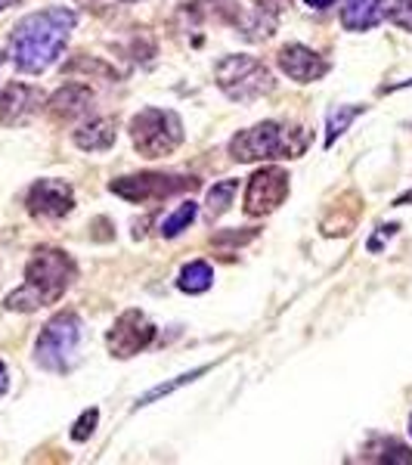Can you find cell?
Instances as JSON below:
<instances>
[{"label": "cell", "instance_id": "6da1fadb", "mask_svg": "<svg viewBox=\"0 0 412 465\" xmlns=\"http://www.w3.org/2000/svg\"><path fill=\"white\" fill-rule=\"evenodd\" d=\"M74 16L65 6H50V10L32 13L22 22H16L10 35V59L19 72L41 74L63 56L65 44L74 32Z\"/></svg>", "mask_w": 412, "mask_h": 465}, {"label": "cell", "instance_id": "7a4b0ae2", "mask_svg": "<svg viewBox=\"0 0 412 465\" xmlns=\"http://www.w3.org/2000/svg\"><path fill=\"white\" fill-rule=\"evenodd\" d=\"M74 261L59 249H37L25 267V282L6 295V311H37V307L56 304L69 292L74 280Z\"/></svg>", "mask_w": 412, "mask_h": 465}, {"label": "cell", "instance_id": "3957f363", "mask_svg": "<svg viewBox=\"0 0 412 465\" xmlns=\"http://www.w3.org/2000/svg\"><path fill=\"white\" fill-rule=\"evenodd\" d=\"M310 134L301 124H282V122H260L239 131L230 140V155L236 162H276V159H298L304 155Z\"/></svg>", "mask_w": 412, "mask_h": 465}, {"label": "cell", "instance_id": "277c9868", "mask_svg": "<svg viewBox=\"0 0 412 465\" xmlns=\"http://www.w3.org/2000/svg\"><path fill=\"white\" fill-rule=\"evenodd\" d=\"M214 78H217V87L236 103H254L260 96L273 94L276 81H273V72L267 69L260 59L254 56H223L214 69Z\"/></svg>", "mask_w": 412, "mask_h": 465}, {"label": "cell", "instance_id": "5b68a950", "mask_svg": "<svg viewBox=\"0 0 412 465\" xmlns=\"http://www.w3.org/2000/svg\"><path fill=\"white\" fill-rule=\"evenodd\" d=\"M81 335H84V326H81L78 313H72V311L56 313V317L44 326L41 339L34 344L37 366H44V370H50V372H69L74 357H78Z\"/></svg>", "mask_w": 412, "mask_h": 465}, {"label": "cell", "instance_id": "8992f818", "mask_svg": "<svg viewBox=\"0 0 412 465\" xmlns=\"http://www.w3.org/2000/svg\"><path fill=\"white\" fill-rule=\"evenodd\" d=\"M131 140L143 159H164L183 143V122L171 109H143L131 122Z\"/></svg>", "mask_w": 412, "mask_h": 465}, {"label": "cell", "instance_id": "52a82bcc", "mask_svg": "<svg viewBox=\"0 0 412 465\" xmlns=\"http://www.w3.org/2000/svg\"><path fill=\"white\" fill-rule=\"evenodd\" d=\"M115 196H122L127 202H152L174 196L183 190H196V177H174V174H137V177H118L109 186Z\"/></svg>", "mask_w": 412, "mask_h": 465}, {"label": "cell", "instance_id": "ba28073f", "mask_svg": "<svg viewBox=\"0 0 412 465\" xmlns=\"http://www.w3.org/2000/svg\"><path fill=\"white\" fill-rule=\"evenodd\" d=\"M289 196V174L282 168H260L249 177L245 190V214L264 217L273 214Z\"/></svg>", "mask_w": 412, "mask_h": 465}, {"label": "cell", "instance_id": "9c48e42d", "mask_svg": "<svg viewBox=\"0 0 412 465\" xmlns=\"http://www.w3.org/2000/svg\"><path fill=\"white\" fill-rule=\"evenodd\" d=\"M152 339H155V326L143 311H124L106 335L112 357L118 360H127L140 354V351H146Z\"/></svg>", "mask_w": 412, "mask_h": 465}, {"label": "cell", "instance_id": "30bf717a", "mask_svg": "<svg viewBox=\"0 0 412 465\" xmlns=\"http://www.w3.org/2000/svg\"><path fill=\"white\" fill-rule=\"evenodd\" d=\"M44 106V94L32 84H19V81H13V84L4 87V94H0V124L4 127H22L28 124L32 118L41 112Z\"/></svg>", "mask_w": 412, "mask_h": 465}, {"label": "cell", "instance_id": "8fae6325", "mask_svg": "<svg viewBox=\"0 0 412 465\" xmlns=\"http://www.w3.org/2000/svg\"><path fill=\"white\" fill-rule=\"evenodd\" d=\"M25 202L34 217H65L74 208V193L65 180H37Z\"/></svg>", "mask_w": 412, "mask_h": 465}, {"label": "cell", "instance_id": "7c38bea8", "mask_svg": "<svg viewBox=\"0 0 412 465\" xmlns=\"http://www.w3.org/2000/svg\"><path fill=\"white\" fill-rule=\"evenodd\" d=\"M280 69L289 74L291 81H298V84H313V81L326 78L329 72V63L323 56L317 54V50L304 47V44H289V47L280 50Z\"/></svg>", "mask_w": 412, "mask_h": 465}, {"label": "cell", "instance_id": "4fadbf2b", "mask_svg": "<svg viewBox=\"0 0 412 465\" xmlns=\"http://www.w3.org/2000/svg\"><path fill=\"white\" fill-rule=\"evenodd\" d=\"M90 106H93V90L84 84H65L63 90H56L47 103L50 115H54L56 122H72V118L87 115Z\"/></svg>", "mask_w": 412, "mask_h": 465}, {"label": "cell", "instance_id": "5bb4252c", "mask_svg": "<svg viewBox=\"0 0 412 465\" xmlns=\"http://www.w3.org/2000/svg\"><path fill=\"white\" fill-rule=\"evenodd\" d=\"M115 137H118L115 118H96V122L74 131V143H78V149H84V153H106L115 143Z\"/></svg>", "mask_w": 412, "mask_h": 465}, {"label": "cell", "instance_id": "9a60e30c", "mask_svg": "<svg viewBox=\"0 0 412 465\" xmlns=\"http://www.w3.org/2000/svg\"><path fill=\"white\" fill-rule=\"evenodd\" d=\"M381 16L376 0H344L341 10V22L348 32H369Z\"/></svg>", "mask_w": 412, "mask_h": 465}, {"label": "cell", "instance_id": "2e32d148", "mask_svg": "<svg viewBox=\"0 0 412 465\" xmlns=\"http://www.w3.org/2000/svg\"><path fill=\"white\" fill-rule=\"evenodd\" d=\"M214 282V273L211 267L205 264V261H192V264L183 267V273H180L177 286L183 292H190V295H201V292H208Z\"/></svg>", "mask_w": 412, "mask_h": 465}, {"label": "cell", "instance_id": "e0dca14e", "mask_svg": "<svg viewBox=\"0 0 412 465\" xmlns=\"http://www.w3.org/2000/svg\"><path fill=\"white\" fill-rule=\"evenodd\" d=\"M236 190H239V180H223V183H214L211 190H208V217H221V214H227V208L233 205V196H236Z\"/></svg>", "mask_w": 412, "mask_h": 465}, {"label": "cell", "instance_id": "ac0fdd59", "mask_svg": "<svg viewBox=\"0 0 412 465\" xmlns=\"http://www.w3.org/2000/svg\"><path fill=\"white\" fill-rule=\"evenodd\" d=\"M378 16L400 25L403 32H412V0H376Z\"/></svg>", "mask_w": 412, "mask_h": 465}, {"label": "cell", "instance_id": "d6986e66", "mask_svg": "<svg viewBox=\"0 0 412 465\" xmlns=\"http://www.w3.org/2000/svg\"><path fill=\"white\" fill-rule=\"evenodd\" d=\"M192 221H196V202H183V205H180L174 214L164 217L159 232H162L164 239H174V236H180V232H183L186 227H190Z\"/></svg>", "mask_w": 412, "mask_h": 465}, {"label": "cell", "instance_id": "ffe728a7", "mask_svg": "<svg viewBox=\"0 0 412 465\" xmlns=\"http://www.w3.org/2000/svg\"><path fill=\"white\" fill-rule=\"evenodd\" d=\"M369 453H372L369 460L376 462H400V465L412 462V450L407 444H397V440H376Z\"/></svg>", "mask_w": 412, "mask_h": 465}, {"label": "cell", "instance_id": "44dd1931", "mask_svg": "<svg viewBox=\"0 0 412 465\" xmlns=\"http://www.w3.org/2000/svg\"><path fill=\"white\" fill-rule=\"evenodd\" d=\"M363 112V106H341L338 112H332L329 115V134H326V146H332L335 140L341 137L344 131H348V124L354 122V118Z\"/></svg>", "mask_w": 412, "mask_h": 465}, {"label": "cell", "instance_id": "7402d4cb", "mask_svg": "<svg viewBox=\"0 0 412 465\" xmlns=\"http://www.w3.org/2000/svg\"><path fill=\"white\" fill-rule=\"evenodd\" d=\"M201 372H205V366H201V370H192V372H186V376H177L174 381H168V385H159V388H152V391H149L146 397H140V401H137V407H149V403H152V401H159V397L171 394V391H177V388H180V385H186V381L199 379Z\"/></svg>", "mask_w": 412, "mask_h": 465}, {"label": "cell", "instance_id": "603a6c76", "mask_svg": "<svg viewBox=\"0 0 412 465\" xmlns=\"http://www.w3.org/2000/svg\"><path fill=\"white\" fill-rule=\"evenodd\" d=\"M96 422H100V412H96V410H87L84 416H81L78 422H74V431H72V438H74V440H87L90 434H93Z\"/></svg>", "mask_w": 412, "mask_h": 465}, {"label": "cell", "instance_id": "cb8c5ba5", "mask_svg": "<svg viewBox=\"0 0 412 465\" xmlns=\"http://www.w3.org/2000/svg\"><path fill=\"white\" fill-rule=\"evenodd\" d=\"M254 4H258L260 13H267V16L276 19L282 10H286V6H291V0H254Z\"/></svg>", "mask_w": 412, "mask_h": 465}, {"label": "cell", "instance_id": "d4e9b609", "mask_svg": "<svg viewBox=\"0 0 412 465\" xmlns=\"http://www.w3.org/2000/svg\"><path fill=\"white\" fill-rule=\"evenodd\" d=\"M6 388H10V372H6V366L0 363V397L6 394Z\"/></svg>", "mask_w": 412, "mask_h": 465}, {"label": "cell", "instance_id": "484cf974", "mask_svg": "<svg viewBox=\"0 0 412 465\" xmlns=\"http://www.w3.org/2000/svg\"><path fill=\"white\" fill-rule=\"evenodd\" d=\"M307 6H313V10H329V6L335 4V0H304Z\"/></svg>", "mask_w": 412, "mask_h": 465}, {"label": "cell", "instance_id": "4316f807", "mask_svg": "<svg viewBox=\"0 0 412 465\" xmlns=\"http://www.w3.org/2000/svg\"><path fill=\"white\" fill-rule=\"evenodd\" d=\"M409 202H412V190H409V193H403V196H400V199H397V202H394V205H409Z\"/></svg>", "mask_w": 412, "mask_h": 465}, {"label": "cell", "instance_id": "83f0119b", "mask_svg": "<svg viewBox=\"0 0 412 465\" xmlns=\"http://www.w3.org/2000/svg\"><path fill=\"white\" fill-rule=\"evenodd\" d=\"M16 4H19V0H0V13L10 10V6H16Z\"/></svg>", "mask_w": 412, "mask_h": 465}, {"label": "cell", "instance_id": "f1b7e54d", "mask_svg": "<svg viewBox=\"0 0 412 465\" xmlns=\"http://www.w3.org/2000/svg\"><path fill=\"white\" fill-rule=\"evenodd\" d=\"M122 4H137V0H122Z\"/></svg>", "mask_w": 412, "mask_h": 465}, {"label": "cell", "instance_id": "f546056e", "mask_svg": "<svg viewBox=\"0 0 412 465\" xmlns=\"http://www.w3.org/2000/svg\"><path fill=\"white\" fill-rule=\"evenodd\" d=\"M409 434H412V416H409Z\"/></svg>", "mask_w": 412, "mask_h": 465}, {"label": "cell", "instance_id": "4dcf8cb0", "mask_svg": "<svg viewBox=\"0 0 412 465\" xmlns=\"http://www.w3.org/2000/svg\"><path fill=\"white\" fill-rule=\"evenodd\" d=\"M0 65H4V54H0Z\"/></svg>", "mask_w": 412, "mask_h": 465}]
</instances>
